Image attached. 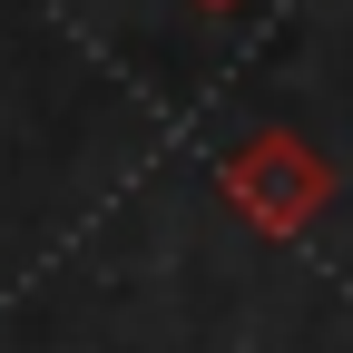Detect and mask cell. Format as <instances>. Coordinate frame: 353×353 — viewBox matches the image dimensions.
I'll list each match as a JSON object with an SVG mask.
<instances>
[{
	"instance_id": "obj_2",
	"label": "cell",
	"mask_w": 353,
	"mask_h": 353,
	"mask_svg": "<svg viewBox=\"0 0 353 353\" xmlns=\"http://www.w3.org/2000/svg\"><path fill=\"white\" fill-rule=\"evenodd\" d=\"M187 10H206V20H236V10H245V0H187Z\"/></svg>"
},
{
	"instance_id": "obj_1",
	"label": "cell",
	"mask_w": 353,
	"mask_h": 353,
	"mask_svg": "<svg viewBox=\"0 0 353 353\" xmlns=\"http://www.w3.org/2000/svg\"><path fill=\"white\" fill-rule=\"evenodd\" d=\"M216 196H226V216H236L245 236L294 245V236L334 206V157L304 138V128H255L245 148H226V167H216Z\"/></svg>"
}]
</instances>
